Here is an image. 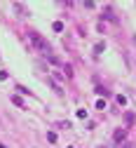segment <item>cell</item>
<instances>
[{"label": "cell", "instance_id": "cell-1", "mask_svg": "<svg viewBox=\"0 0 136 148\" xmlns=\"http://www.w3.org/2000/svg\"><path fill=\"white\" fill-rule=\"evenodd\" d=\"M28 40H31V45L40 52V54H45V57H49L52 54V47H49V42L42 38L40 33H35V31H28Z\"/></svg>", "mask_w": 136, "mask_h": 148}, {"label": "cell", "instance_id": "cell-2", "mask_svg": "<svg viewBox=\"0 0 136 148\" xmlns=\"http://www.w3.org/2000/svg\"><path fill=\"white\" fill-rule=\"evenodd\" d=\"M113 139H115V141L120 143V141L124 139V129H115V134H113Z\"/></svg>", "mask_w": 136, "mask_h": 148}, {"label": "cell", "instance_id": "cell-3", "mask_svg": "<svg viewBox=\"0 0 136 148\" xmlns=\"http://www.w3.org/2000/svg\"><path fill=\"white\" fill-rule=\"evenodd\" d=\"M96 94H99V97H103V94H108V89H106V87H101V85H99V87H96Z\"/></svg>", "mask_w": 136, "mask_h": 148}, {"label": "cell", "instance_id": "cell-4", "mask_svg": "<svg viewBox=\"0 0 136 148\" xmlns=\"http://www.w3.org/2000/svg\"><path fill=\"white\" fill-rule=\"evenodd\" d=\"M77 118L85 120V118H87V110H85V108H80V110H77Z\"/></svg>", "mask_w": 136, "mask_h": 148}, {"label": "cell", "instance_id": "cell-5", "mask_svg": "<svg viewBox=\"0 0 136 148\" xmlns=\"http://www.w3.org/2000/svg\"><path fill=\"white\" fill-rule=\"evenodd\" d=\"M94 52H96V54H101V52H103V42H96V47H94Z\"/></svg>", "mask_w": 136, "mask_h": 148}, {"label": "cell", "instance_id": "cell-6", "mask_svg": "<svg viewBox=\"0 0 136 148\" xmlns=\"http://www.w3.org/2000/svg\"><path fill=\"white\" fill-rule=\"evenodd\" d=\"M134 120H136L134 113H127V125H134Z\"/></svg>", "mask_w": 136, "mask_h": 148}, {"label": "cell", "instance_id": "cell-7", "mask_svg": "<svg viewBox=\"0 0 136 148\" xmlns=\"http://www.w3.org/2000/svg\"><path fill=\"white\" fill-rule=\"evenodd\" d=\"M47 141H49V143H54V141H56V134H54V132H49V134H47Z\"/></svg>", "mask_w": 136, "mask_h": 148}, {"label": "cell", "instance_id": "cell-8", "mask_svg": "<svg viewBox=\"0 0 136 148\" xmlns=\"http://www.w3.org/2000/svg\"><path fill=\"white\" fill-rule=\"evenodd\" d=\"M54 31H64V24L61 21H54Z\"/></svg>", "mask_w": 136, "mask_h": 148}, {"label": "cell", "instance_id": "cell-9", "mask_svg": "<svg viewBox=\"0 0 136 148\" xmlns=\"http://www.w3.org/2000/svg\"><path fill=\"white\" fill-rule=\"evenodd\" d=\"M118 103H120V106H127V99H124V97L120 94V97H118Z\"/></svg>", "mask_w": 136, "mask_h": 148}, {"label": "cell", "instance_id": "cell-10", "mask_svg": "<svg viewBox=\"0 0 136 148\" xmlns=\"http://www.w3.org/2000/svg\"><path fill=\"white\" fill-rule=\"evenodd\" d=\"M120 148H131V146H129V143H124V146H120Z\"/></svg>", "mask_w": 136, "mask_h": 148}, {"label": "cell", "instance_id": "cell-11", "mask_svg": "<svg viewBox=\"0 0 136 148\" xmlns=\"http://www.w3.org/2000/svg\"><path fill=\"white\" fill-rule=\"evenodd\" d=\"M0 148H7V146H5V143H0Z\"/></svg>", "mask_w": 136, "mask_h": 148}, {"label": "cell", "instance_id": "cell-12", "mask_svg": "<svg viewBox=\"0 0 136 148\" xmlns=\"http://www.w3.org/2000/svg\"><path fill=\"white\" fill-rule=\"evenodd\" d=\"M68 148H73V146H68Z\"/></svg>", "mask_w": 136, "mask_h": 148}]
</instances>
